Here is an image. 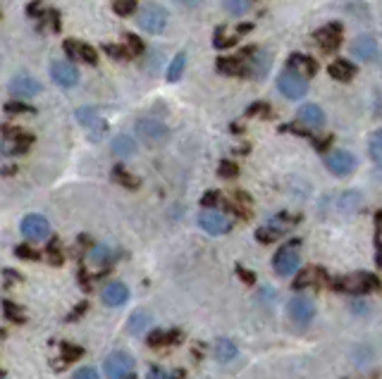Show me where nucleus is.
Wrapping results in <instances>:
<instances>
[{
  "mask_svg": "<svg viewBox=\"0 0 382 379\" xmlns=\"http://www.w3.org/2000/svg\"><path fill=\"white\" fill-rule=\"evenodd\" d=\"M115 179L122 184V186H132V188H137L139 186V179L137 177H132V175H127L122 167H115Z\"/></svg>",
  "mask_w": 382,
  "mask_h": 379,
  "instance_id": "obj_34",
  "label": "nucleus"
},
{
  "mask_svg": "<svg viewBox=\"0 0 382 379\" xmlns=\"http://www.w3.org/2000/svg\"><path fill=\"white\" fill-rule=\"evenodd\" d=\"M330 76L337 81H349L353 74H356V67H353L351 63H346V60H335L333 65L328 67Z\"/></svg>",
  "mask_w": 382,
  "mask_h": 379,
  "instance_id": "obj_26",
  "label": "nucleus"
},
{
  "mask_svg": "<svg viewBox=\"0 0 382 379\" xmlns=\"http://www.w3.org/2000/svg\"><path fill=\"white\" fill-rule=\"evenodd\" d=\"M110 148L115 155H122V158H129V155L137 153V141H134L132 136H127V134H120V136H115L110 141Z\"/></svg>",
  "mask_w": 382,
  "mask_h": 379,
  "instance_id": "obj_22",
  "label": "nucleus"
},
{
  "mask_svg": "<svg viewBox=\"0 0 382 379\" xmlns=\"http://www.w3.org/2000/svg\"><path fill=\"white\" fill-rule=\"evenodd\" d=\"M368 153L373 160H382V129H378L368 141Z\"/></svg>",
  "mask_w": 382,
  "mask_h": 379,
  "instance_id": "obj_30",
  "label": "nucleus"
},
{
  "mask_svg": "<svg viewBox=\"0 0 382 379\" xmlns=\"http://www.w3.org/2000/svg\"><path fill=\"white\" fill-rule=\"evenodd\" d=\"M96 377H98V372L93 367H82V370L75 372V379H96Z\"/></svg>",
  "mask_w": 382,
  "mask_h": 379,
  "instance_id": "obj_44",
  "label": "nucleus"
},
{
  "mask_svg": "<svg viewBox=\"0 0 382 379\" xmlns=\"http://www.w3.org/2000/svg\"><path fill=\"white\" fill-rule=\"evenodd\" d=\"M316 41H318V46L323 48V50H337L342 46V24L339 22H333V24H328V26H323L320 31H316Z\"/></svg>",
  "mask_w": 382,
  "mask_h": 379,
  "instance_id": "obj_14",
  "label": "nucleus"
},
{
  "mask_svg": "<svg viewBox=\"0 0 382 379\" xmlns=\"http://www.w3.org/2000/svg\"><path fill=\"white\" fill-rule=\"evenodd\" d=\"M115 258H117V250L105 246V243H96V246L89 248V260H91L93 265L105 267V265H110Z\"/></svg>",
  "mask_w": 382,
  "mask_h": 379,
  "instance_id": "obj_21",
  "label": "nucleus"
},
{
  "mask_svg": "<svg viewBox=\"0 0 382 379\" xmlns=\"http://www.w3.org/2000/svg\"><path fill=\"white\" fill-rule=\"evenodd\" d=\"M237 275L241 277V280H244L246 284H254L256 282V277L254 275H251V272H246L244 270V267H237Z\"/></svg>",
  "mask_w": 382,
  "mask_h": 379,
  "instance_id": "obj_46",
  "label": "nucleus"
},
{
  "mask_svg": "<svg viewBox=\"0 0 382 379\" xmlns=\"http://www.w3.org/2000/svg\"><path fill=\"white\" fill-rule=\"evenodd\" d=\"M217 72H224V74H249L244 55L241 58H220L217 60Z\"/></svg>",
  "mask_w": 382,
  "mask_h": 379,
  "instance_id": "obj_24",
  "label": "nucleus"
},
{
  "mask_svg": "<svg viewBox=\"0 0 382 379\" xmlns=\"http://www.w3.org/2000/svg\"><path fill=\"white\" fill-rule=\"evenodd\" d=\"M330 280L325 275L323 267H306L301 275L294 280V289H306V287H328Z\"/></svg>",
  "mask_w": 382,
  "mask_h": 379,
  "instance_id": "obj_15",
  "label": "nucleus"
},
{
  "mask_svg": "<svg viewBox=\"0 0 382 379\" xmlns=\"http://www.w3.org/2000/svg\"><path fill=\"white\" fill-rule=\"evenodd\" d=\"M246 115H249V117H254V115L270 117V105H266V103H254L249 110H246Z\"/></svg>",
  "mask_w": 382,
  "mask_h": 379,
  "instance_id": "obj_38",
  "label": "nucleus"
},
{
  "mask_svg": "<svg viewBox=\"0 0 382 379\" xmlns=\"http://www.w3.org/2000/svg\"><path fill=\"white\" fill-rule=\"evenodd\" d=\"M378 265L382 267V241L378 239Z\"/></svg>",
  "mask_w": 382,
  "mask_h": 379,
  "instance_id": "obj_48",
  "label": "nucleus"
},
{
  "mask_svg": "<svg viewBox=\"0 0 382 379\" xmlns=\"http://www.w3.org/2000/svg\"><path fill=\"white\" fill-rule=\"evenodd\" d=\"M234 43H237V38H224L222 29L215 31V48H229V46H234Z\"/></svg>",
  "mask_w": 382,
  "mask_h": 379,
  "instance_id": "obj_41",
  "label": "nucleus"
},
{
  "mask_svg": "<svg viewBox=\"0 0 382 379\" xmlns=\"http://www.w3.org/2000/svg\"><path fill=\"white\" fill-rule=\"evenodd\" d=\"M380 163H382V160H380ZM380 172H382V165H380Z\"/></svg>",
  "mask_w": 382,
  "mask_h": 379,
  "instance_id": "obj_49",
  "label": "nucleus"
},
{
  "mask_svg": "<svg viewBox=\"0 0 382 379\" xmlns=\"http://www.w3.org/2000/svg\"><path fill=\"white\" fill-rule=\"evenodd\" d=\"M139 26L148 33H160L167 26V10L162 5L148 3L146 8H142V13L137 17Z\"/></svg>",
  "mask_w": 382,
  "mask_h": 379,
  "instance_id": "obj_4",
  "label": "nucleus"
},
{
  "mask_svg": "<svg viewBox=\"0 0 382 379\" xmlns=\"http://www.w3.org/2000/svg\"><path fill=\"white\" fill-rule=\"evenodd\" d=\"M75 115H77V122H79L84 129L89 131V138H91L93 143H98L100 138L105 136L108 124H105V120L100 117V113L96 108H79Z\"/></svg>",
  "mask_w": 382,
  "mask_h": 379,
  "instance_id": "obj_5",
  "label": "nucleus"
},
{
  "mask_svg": "<svg viewBox=\"0 0 382 379\" xmlns=\"http://www.w3.org/2000/svg\"><path fill=\"white\" fill-rule=\"evenodd\" d=\"M10 93L15 98H33L36 93H41V83L29 74H15L10 81Z\"/></svg>",
  "mask_w": 382,
  "mask_h": 379,
  "instance_id": "obj_12",
  "label": "nucleus"
},
{
  "mask_svg": "<svg viewBox=\"0 0 382 379\" xmlns=\"http://www.w3.org/2000/svg\"><path fill=\"white\" fill-rule=\"evenodd\" d=\"M5 315H8L10 320H15V322H24V315H22V310L17 308L15 303H10V300H5Z\"/></svg>",
  "mask_w": 382,
  "mask_h": 379,
  "instance_id": "obj_37",
  "label": "nucleus"
},
{
  "mask_svg": "<svg viewBox=\"0 0 382 379\" xmlns=\"http://www.w3.org/2000/svg\"><path fill=\"white\" fill-rule=\"evenodd\" d=\"M50 76H53V81L58 83V86H75L77 81H79V72H77V67L72 63H65V60H53L50 63Z\"/></svg>",
  "mask_w": 382,
  "mask_h": 379,
  "instance_id": "obj_10",
  "label": "nucleus"
},
{
  "mask_svg": "<svg viewBox=\"0 0 382 379\" xmlns=\"http://www.w3.org/2000/svg\"><path fill=\"white\" fill-rule=\"evenodd\" d=\"M296 246H299V241H291L289 246H282L277 253H275L273 267H275V272H277L280 277H289V275H294V272L299 270L301 255H299V250H296Z\"/></svg>",
  "mask_w": 382,
  "mask_h": 379,
  "instance_id": "obj_3",
  "label": "nucleus"
},
{
  "mask_svg": "<svg viewBox=\"0 0 382 379\" xmlns=\"http://www.w3.org/2000/svg\"><path fill=\"white\" fill-rule=\"evenodd\" d=\"M335 289L339 293H351V296H361V293H370L380 289V280L370 272H353V275L339 277L335 282Z\"/></svg>",
  "mask_w": 382,
  "mask_h": 379,
  "instance_id": "obj_1",
  "label": "nucleus"
},
{
  "mask_svg": "<svg viewBox=\"0 0 382 379\" xmlns=\"http://www.w3.org/2000/svg\"><path fill=\"white\" fill-rule=\"evenodd\" d=\"M351 55L356 60H373L378 55V43L370 36H358L356 41L351 43Z\"/></svg>",
  "mask_w": 382,
  "mask_h": 379,
  "instance_id": "obj_20",
  "label": "nucleus"
},
{
  "mask_svg": "<svg viewBox=\"0 0 382 379\" xmlns=\"http://www.w3.org/2000/svg\"><path fill=\"white\" fill-rule=\"evenodd\" d=\"M151 320H153V315L148 313V310H144V308H139V310H134L132 315H129V320H127V330L132 332V334H142L146 327L151 325Z\"/></svg>",
  "mask_w": 382,
  "mask_h": 379,
  "instance_id": "obj_23",
  "label": "nucleus"
},
{
  "mask_svg": "<svg viewBox=\"0 0 382 379\" xmlns=\"http://www.w3.org/2000/svg\"><path fill=\"white\" fill-rule=\"evenodd\" d=\"M48 255H50V260H53V263H63V255H60L58 243H50V246H48Z\"/></svg>",
  "mask_w": 382,
  "mask_h": 379,
  "instance_id": "obj_45",
  "label": "nucleus"
},
{
  "mask_svg": "<svg viewBox=\"0 0 382 379\" xmlns=\"http://www.w3.org/2000/svg\"><path fill=\"white\" fill-rule=\"evenodd\" d=\"M134 358L129 353H122V350H115L105 358V375L122 379V377H134Z\"/></svg>",
  "mask_w": 382,
  "mask_h": 379,
  "instance_id": "obj_7",
  "label": "nucleus"
},
{
  "mask_svg": "<svg viewBox=\"0 0 382 379\" xmlns=\"http://www.w3.org/2000/svg\"><path fill=\"white\" fill-rule=\"evenodd\" d=\"M100 298H103L105 305H122L129 298V289L122 282H110L100 289Z\"/></svg>",
  "mask_w": 382,
  "mask_h": 379,
  "instance_id": "obj_17",
  "label": "nucleus"
},
{
  "mask_svg": "<svg viewBox=\"0 0 382 379\" xmlns=\"http://www.w3.org/2000/svg\"><path fill=\"white\" fill-rule=\"evenodd\" d=\"M213 353H215V358L220 360V363H227V360L237 358V346H234L229 339H220V341H215V346H213Z\"/></svg>",
  "mask_w": 382,
  "mask_h": 379,
  "instance_id": "obj_27",
  "label": "nucleus"
},
{
  "mask_svg": "<svg viewBox=\"0 0 382 379\" xmlns=\"http://www.w3.org/2000/svg\"><path fill=\"white\" fill-rule=\"evenodd\" d=\"M127 53H129V55H139V53H144V43H142V38L134 36V33H129V36H127Z\"/></svg>",
  "mask_w": 382,
  "mask_h": 379,
  "instance_id": "obj_35",
  "label": "nucleus"
},
{
  "mask_svg": "<svg viewBox=\"0 0 382 379\" xmlns=\"http://www.w3.org/2000/svg\"><path fill=\"white\" fill-rule=\"evenodd\" d=\"M217 172H220V177H227V179H229V177H237L239 167L234 165V163H229V160H224V163H220V170H217Z\"/></svg>",
  "mask_w": 382,
  "mask_h": 379,
  "instance_id": "obj_39",
  "label": "nucleus"
},
{
  "mask_svg": "<svg viewBox=\"0 0 382 379\" xmlns=\"http://www.w3.org/2000/svg\"><path fill=\"white\" fill-rule=\"evenodd\" d=\"M148 377H155V379H167L170 375H167V372H162V370H158V367H153V370H148Z\"/></svg>",
  "mask_w": 382,
  "mask_h": 379,
  "instance_id": "obj_47",
  "label": "nucleus"
},
{
  "mask_svg": "<svg viewBox=\"0 0 382 379\" xmlns=\"http://www.w3.org/2000/svg\"><path fill=\"white\" fill-rule=\"evenodd\" d=\"M184 67H187V55L184 53H177L175 60L170 63V67H167V81H177L179 76H182Z\"/></svg>",
  "mask_w": 382,
  "mask_h": 379,
  "instance_id": "obj_29",
  "label": "nucleus"
},
{
  "mask_svg": "<svg viewBox=\"0 0 382 379\" xmlns=\"http://www.w3.org/2000/svg\"><path fill=\"white\" fill-rule=\"evenodd\" d=\"M112 10H115L117 15H122V17H129L134 10H137V0H115Z\"/></svg>",
  "mask_w": 382,
  "mask_h": 379,
  "instance_id": "obj_33",
  "label": "nucleus"
},
{
  "mask_svg": "<svg viewBox=\"0 0 382 379\" xmlns=\"http://www.w3.org/2000/svg\"><path fill=\"white\" fill-rule=\"evenodd\" d=\"M199 225H201V229H206L208 234H213V236H220V234H227L229 232L232 222H229L224 215L217 213V210L206 208L204 213L199 215Z\"/></svg>",
  "mask_w": 382,
  "mask_h": 379,
  "instance_id": "obj_9",
  "label": "nucleus"
},
{
  "mask_svg": "<svg viewBox=\"0 0 382 379\" xmlns=\"http://www.w3.org/2000/svg\"><path fill=\"white\" fill-rule=\"evenodd\" d=\"M172 341H179V334L177 332L167 334V332L155 330V332L148 334V346H153V348H162V346H167V344H172Z\"/></svg>",
  "mask_w": 382,
  "mask_h": 379,
  "instance_id": "obj_28",
  "label": "nucleus"
},
{
  "mask_svg": "<svg viewBox=\"0 0 382 379\" xmlns=\"http://www.w3.org/2000/svg\"><path fill=\"white\" fill-rule=\"evenodd\" d=\"M325 165H328V170L333 172V175L344 177V175H351L358 163H356V155L349 153V150H335V153L325 155Z\"/></svg>",
  "mask_w": 382,
  "mask_h": 379,
  "instance_id": "obj_6",
  "label": "nucleus"
},
{
  "mask_svg": "<svg viewBox=\"0 0 382 379\" xmlns=\"http://www.w3.org/2000/svg\"><path fill=\"white\" fill-rule=\"evenodd\" d=\"M217 200H220V196H217V191H208L206 196L201 198V205H204V208H213V205H215Z\"/></svg>",
  "mask_w": 382,
  "mask_h": 379,
  "instance_id": "obj_43",
  "label": "nucleus"
},
{
  "mask_svg": "<svg viewBox=\"0 0 382 379\" xmlns=\"http://www.w3.org/2000/svg\"><path fill=\"white\" fill-rule=\"evenodd\" d=\"M22 234L31 241H43L50 234V225L43 215H29L22 220Z\"/></svg>",
  "mask_w": 382,
  "mask_h": 379,
  "instance_id": "obj_11",
  "label": "nucleus"
},
{
  "mask_svg": "<svg viewBox=\"0 0 382 379\" xmlns=\"http://www.w3.org/2000/svg\"><path fill=\"white\" fill-rule=\"evenodd\" d=\"M105 53L110 55V58H115V60H127V48H120V46H105L103 48Z\"/></svg>",
  "mask_w": 382,
  "mask_h": 379,
  "instance_id": "obj_40",
  "label": "nucleus"
},
{
  "mask_svg": "<svg viewBox=\"0 0 382 379\" xmlns=\"http://www.w3.org/2000/svg\"><path fill=\"white\" fill-rule=\"evenodd\" d=\"M296 120H299V124L308 127V129H320V127L325 124L323 110H320L318 105H313V103L303 105V108L299 110V115H296Z\"/></svg>",
  "mask_w": 382,
  "mask_h": 379,
  "instance_id": "obj_19",
  "label": "nucleus"
},
{
  "mask_svg": "<svg viewBox=\"0 0 382 379\" xmlns=\"http://www.w3.org/2000/svg\"><path fill=\"white\" fill-rule=\"evenodd\" d=\"M289 317L296 322V325L306 327L308 322L316 317V308H313V300L303 298V296H296L289 300Z\"/></svg>",
  "mask_w": 382,
  "mask_h": 379,
  "instance_id": "obj_13",
  "label": "nucleus"
},
{
  "mask_svg": "<svg viewBox=\"0 0 382 379\" xmlns=\"http://www.w3.org/2000/svg\"><path fill=\"white\" fill-rule=\"evenodd\" d=\"M5 113H8V115H22V113L31 115V113H33V108H31V105H24V103H17V100H15V103H8V105H5Z\"/></svg>",
  "mask_w": 382,
  "mask_h": 379,
  "instance_id": "obj_36",
  "label": "nucleus"
},
{
  "mask_svg": "<svg viewBox=\"0 0 382 379\" xmlns=\"http://www.w3.org/2000/svg\"><path fill=\"white\" fill-rule=\"evenodd\" d=\"M65 53L70 55L72 60H82V63H89V65H96L98 63V55H96V50L91 46H86V43L82 41H65Z\"/></svg>",
  "mask_w": 382,
  "mask_h": 379,
  "instance_id": "obj_18",
  "label": "nucleus"
},
{
  "mask_svg": "<svg viewBox=\"0 0 382 379\" xmlns=\"http://www.w3.org/2000/svg\"><path fill=\"white\" fill-rule=\"evenodd\" d=\"M60 350H63V360H65V363H75V360H79L82 355H84V348L72 346V344H63Z\"/></svg>",
  "mask_w": 382,
  "mask_h": 379,
  "instance_id": "obj_32",
  "label": "nucleus"
},
{
  "mask_svg": "<svg viewBox=\"0 0 382 379\" xmlns=\"http://www.w3.org/2000/svg\"><path fill=\"white\" fill-rule=\"evenodd\" d=\"M137 136H142L146 143H162L167 138V127L160 120L144 117L137 122Z\"/></svg>",
  "mask_w": 382,
  "mask_h": 379,
  "instance_id": "obj_8",
  "label": "nucleus"
},
{
  "mask_svg": "<svg viewBox=\"0 0 382 379\" xmlns=\"http://www.w3.org/2000/svg\"><path fill=\"white\" fill-rule=\"evenodd\" d=\"M3 131L10 134V136H5V143H3V148H5V153H8V155L24 153V150L29 148V143H31L29 134H24V131H20V129H8V127H5Z\"/></svg>",
  "mask_w": 382,
  "mask_h": 379,
  "instance_id": "obj_16",
  "label": "nucleus"
},
{
  "mask_svg": "<svg viewBox=\"0 0 382 379\" xmlns=\"http://www.w3.org/2000/svg\"><path fill=\"white\" fill-rule=\"evenodd\" d=\"M277 88L289 100H296V98H303L308 93V81H306V76H303L301 72L286 67L282 74H280V79H277Z\"/></svg>",
  "mask_w": 382,
  "mask_h": 379,
  "instance_id": "obj_2",
  "label": "nucleus"
},
{
  "mask_svg": "<svg viewBox=\"0 0 382 379\" xmlns=\"http://www.w3.org/2000/svg\"><path fill=\"white\" fill-rule=\"evenodd\" d=\"M222 8L227 10L229 15H244L246 10H249V3L246 0H222Z\"/></svg>",
  "mask_w": 382,
  "mask_h": 379,
  "instance_id": "obj_31",
  "label": "nucleus"
},
{
  "mask_svg": "<svg viewBox=\"0 0 382 379\" xmlns=\"http://www.w3.org/2000/svg\"><path fill=\"white\" fill-rule=\"evenodd\" d=\"M289 67L291 70H301L303 76H313L318 72V65L313 58H308V55H301V53H294L289 58Z\"/></svg>",
  "mask_w": 382,
  "mask_h": 379,
  "instance_id": "obj_25",
  "label": "nucleus"
},
{
  "mask_svg": "<svg viewBox=\"0 0 382 379\" xmlns=\"http://www.w3.org/2000/svg\"><path fill=\"white\" fill-rule=\"evenodd\" d=\"M20 258H26V260H36L38 258V253L36 250H31L29 246H17V250H15Z\"/></svg>",
  "mask_w": 382,
  "mask_h": 379,
  "instance_id": "obj_42",
  "label": "nucleus"
}]
</instances>
